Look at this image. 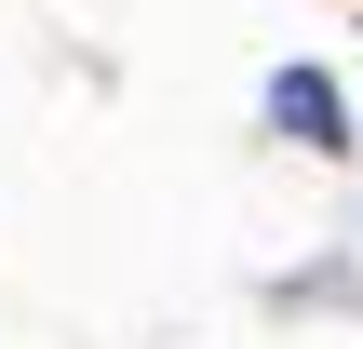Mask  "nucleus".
Segmentation results:
<instances>
[{
	"label": "nucleus",
	"mask_w": 363,
	"mask_h": 349,
	"mask_svg": "<svg viewBox=\"0 0 363 349\" xmlns=\"http://www.w3.org/2000/svg\"><path fill=\"white\" fill-rule=\"evenodd\" d=\"M269 121H283L296 148H350V108H337L323 67H283V81H269Z\"/></svg>",
	"instance_id": "nucleus-1"
}]
</instances>
